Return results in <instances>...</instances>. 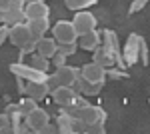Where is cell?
Returning <instances> with one entry per match:
<instances>
[{
  "label": "cell",
  "mask_w": 150,
  "mask_h": 134,
  "mask_svg": "<svg viewBox=\"0 0 150 134\" xmlns=\"http://www.w3.org/2000/svg\"><path fill=\"white\" fill-rule=\"evenodd\" d=\"M30 40H34V38H32L30 28H28L26 22H18V24L8 26V42H10L14 48H22V46L28 44Z\"/></svg>",
  "instance_id": "cell-4"
},
{
  "label": "cell",
  "mask_w": 150,
  "mask_h": 134,
  "mask_svg": "<svg viewBox=\"0 0 150 134\" xmlns=\"http://www.w3.org/2000/svg\"><path fill=\"white\" fill-rule=\"evenodd\" d=\"M150 0H132L130 2V8H128V14H136V12L144 10V6L148 4Z\"/></svg>",
  "instance_id": "cell-29"
},
{
  "label": "cell",
  "mask_w": 150,
  "mask_h": 134,
  "mask_svg": "<svg viewBox=\"0 0 150 134\" xmlns=\"http://www.w3.org/2000/svg\"><path fill=\"white\" fill-rule=\"evenodd\" d=\"M72 24L78 34H84L88 30H94L98 26V20L90 10H76V14L72 16Z\"/></svg>",
  "instance_id": "cell-6"
},
{
  "label": "cell",
  "mask_w": 150,
  "mask_h": 134,
  "mask_svg": "<svg viewBox=\"0 0 150 134\" xmlns=\"http://www.w3.org/2000/svg\"><path fill=\"white\" fill-rule=\"evenodd\" d=\"M0 134H12V120L6 112H0Z\"/></svg>",
  "instance_id": "cell-23"
},
{
  "label": "cell",
  "mask_w": 150,
  "mask_h": 134,
  "mask_svg": "<svg viewBox=\"0 0 150 134\" xmlns=\"http://www.w3.org/2000/svg\"><path fill=\"white\" fill-rule=\"evenodd\" d=\"M36 52V40H30L28 44H24L22 48H18V54H20V58H18V62H22L26 56H30V54H34Z\"/></svg>",
  "instance_id": "cell-25"
},
{
  "label": "cell",
  "mask_w": 150,
  "mask_h": 134,
  "mask_svg": "<svg viewBox=\"0 0 150 134\" xmlns=\"http://www.w3.org/2000/svg\"><path fill=\"white\" fill-rule=\"evenodd\" d=\"M18 22H26L24 8H8V10H4V24L6 26H12V24H18Z\"/></svg>",
  "instance_id": "cell-19"
},
{
  "label": "cell",
  "mask_w": 150,
  "mask_h": 134,
  "mask_svg": "<svg viewBox=\"0 0 150 134\" xmlns=\"http://www.w3.org/2000/svg\"><path fill=\"white\" fill-rule=\"evenodd\" d=\"M80 76H84L88 82H100V84H104L106 82V68L100 66L98 62L90 60V62H86V64L80 66Z\"/></svg>",
  "instance_id": "cell-11"
},
{
  "label": "cell",
  "mask_w": 150,
  "mask_h": 134,
  "mask_svg": "<svg viewBox=\"0 0 150 134\" xmlns=\"http://www.w3.org/2000/svg\"><path fill=\"white\" fill-rule=\"evenodd\" d=\"M118 54H120V52H118ZM92 60H94V62H98V64L104 66V68L116 66V54H114V52H110L108 48H104L102 44L92 52Z\"/></svg>",
  "instance_id": "cell-16"
},
{
  "label": "cell",
  "mask_w": 150,
  "mask_h": 134,
  "mask_svg": "<svg viewBox=\"0 0 150 134\" xmlns=\"http://www.w3.org/2000/svg\"><path fill=\"white\" fill-rule=\"evenodd\" d=\"M66 60H68V58H66L64 54L56 52V54H54L52 58H50V66H54V68H58V66H64V64H66Z\"/></svg>",
  "instance_id": "cell-30"
},
{
  "label": "cell",
  "mask_w": 150,
  "mask_h": 134,
  "mask_svg": "<svg viewBox=\"0 0 150 134\" xmlns=\"http://www.w3.org/2000/svg\"><path fill=\"white\" fill-rule=\"evenodd\" d=\"M76 44H78V48L86 50V52H94L98 46L102 44L100 30H96V28H94V30H88V32H84V34H78Z\"/></svg>",
  "instance_id": "cell-12"
},
{
  "label": "cell",
  "mask_w": 150,
  "mask_h": 134,
  "mask_svg": "<svg viewBox=\"0 0 150 134\" xmlns=\"http://www.w3.org/2000/svg\"><path fill=\"white\" fill-rule=\"evenodd\" d=\"M26 24H28V28H30L32 38H34V40H38V38L46 36L48 30H50V16H42V18H30V20H26Z\"/></svg>",
  "instance_id": "cell-14"
},
{
  "label": "cell",
  "mask_w": 150,
  "mask_h": 134,
  "mask_svg": "<svg viewBox=\"0 0 150 134\" xmlns=\"http://www.w3.org/2000/svg\"><path fill=\"white\" fill-rule=\"evenodd\" d=\"M138 62H142L144 66H148V46H146V40H144V38L140 40V54H138Z\"/></svg>",
  "instance_id": "cell-28"
},
{
  "label": "cell",
  "mask_w": 150,
  "mask_h": 134,
  "mask_svg": "<svg viewBox=\"0 0 150 134\" xmlns=\"http://www.w3.org/2000/svg\"><path fill=\"white\" fill-rule=\"evenodd\" d=\"M82 132L84 134H104L106 128H104V122H92V124H84Z\"/></svg>",
  "instance_id": "cell-24"
},
{
  "label": "cell",
  "mask_w": 150,
  "mask_h": 134,
  "mask_svg": "<svg viewBox=\"0 0 150 134\" xmlns=\"http://www.w3.org/2000/svg\"><path fill=\"white\" fill-rule=\"evenodd\" d=\"M94 4H98V0H64V6L68 10L76 12V10H86Z\"/></svg>",
  "instance_id": "cell-21"
},
{
  "label": "cell",
  "mask_w": 150,
  "mask_h": 134,
  "mask_svg": "<svg viewBox=\"0 0 150 134\" xmlns=\"http://www.w3.org/2000/svg\"><path fill=\"white\" fill-rule=\"evenodd\" d=\"M56 128L60 134H74V132H82L84 124L78 122L76 118H72L70 114H66L60 108V112H58V116H56Z\"/></svg>",
  "instance_id": "cell-8"
},
{
  "label": "cell",
  "mask_w": 150,
  "mask_h": 134,
  "mask_svg": "<svg viewBox=\"0 0 150 134\" xmlns=\"http://www.w3.org/2000/svg\"><path fill=\"white\" fill-rule=\"evenodd\" d=\"M50 32H52V38L56 40L58 44L76 42V38H78V32L74 30L72 20H58L56 24H52V26H50Z\"/></svg>",
  "instance_id": "cell-2"
},
{
  "label": "cell",
  "mask_w": 150,
  "mask_h": 134,
  "mask_svg": "<svg viewBox=\"0 0 150 134\" xmlns=\"http://www.w3.org/2000/svg\"><path fill=\"white\" fill-rule=\"evenodd\" d=\"M8 70L14 74V78H22L24 82H28V80H46L44 72H38L36 68H32L26 62H12L8 66Z\"/></svg>",
  "instance_id": "cell-5"
},
{
  "label": "cell",
  "mask_w": 150,
  "mask_h": 134,
  "mask_svg": "<svg viewBox=\"0 0 150 134\" xmlns=\"http://www.w3.org/2000/svg\"><path fill=\"white\" fill-rule=\"evenodd\" d=\"M24 122L28 124L30 132L42 134L44 126L50 122V114H48L46 108H42V106H36V108H32V110H30L28 114H26V116H24Z\"/></svg>",
  "instance_id": "cell-3"
},
{
  "label": "cell",
  "mask_w": 150,
  "mask_h": 134,
  "mask_svg": "<svg viewBox=\"0 0 150 134\" xmlns=\"http://www.w3.org/2000/svg\"><path fill=\"white\" fill-rule=\"evenodd\" d=\"M24 14H26V20H30V18L50 16V6H48V2L34 0V2H30V4H26V6H24Z\"/></svg>",
  "instance_id": "cell-15"
},
{
  "label": "cell",
  "mask_w": 150,
  "mask_h": 134,
  "mask_svg": "<svg viewBox=\"0 0 150 134\" xmlns=\"http://www.w3.org/2000/svg\"><path fill=\"white\" fill-rule=\"evenodd\" d=\"M54 78H56L58 86H72L76 78L80 76V68L76 66H70V64H64V66H58L54 68Z\"/></svg>",
  "instance_id": "cell-10"
},
{
  "label": "cell",
  "mask_w": 150,
  "mask_h": 134,
  "mask_svg": "<svg viewBox=\"0 0 150 134\" xmlns=\"http://www.w3.org/2000/svg\"><path fill=\"white\" fill-rule=\"evenodd\" d=\"M76 50H78V44L76 42H68V44H58V52L60 54H64L66 58L76 54Z\"/></svg>",
  "instance_id": "cell-27"
},
{
  "label": "cell",
  "mask_w": 150,
  "mask_h": 134,
  "mask_svg": "<svg viewBox=\"0 0 150 134\" xmlns=\"http://www.w3.org/2000/svg\"><path fill=\"white\" fill-rule=\"evenodd\" d=\"M10 4H12V0H0V8H2V10H8Z\"/></svg>",
  "instance_id": "cell-33"
},
{
  "label": "cell",
  "mask_w": 150,
  "mask_h": 134,
  "mask_svg": "<svg viewBox=\"0 0 150 134\" xmlns=\"http://www.w3.org/2000/svg\"><path fill=\"white\" fill-rule=\"evenodd\" d=\"M106 78H112V80H124L128 78V72L126 70H120V68H106Z\"/></svg>",
  "instance_id": "cell-26"
},
{
  "label": "cell",
  "mask_w": 150,
  "mask_h": 134,
  "mask_svg": "<svg viewBox=\"0 0 150 134\" xmlns=\"http://www.w3.org/2000/svg\"><path fill=\"white\" fill-rule=\"evenodd\" d=\"M26 4H24V0H12V4H10V8H24Z\"/></svg>",
  "instance_id": "cell-32"
},
{
  "label": "cell",
  "mask_w": 150,
  "mask_h": 134,
  "mask_svg": "<svg viewBox=\"0 0 150 134\" xmlns=\"http://www.w3.org/2000/svg\"><path fill=\"white\" fill-rule=\"evenodd\" d=\"M104 84H100V82H88V80L84 78V76H78L76 78V82L72 84V88L76 90L78 94H82V96H86V98H90V96H96L100 90H102Z\"/></svg>",
  "instance_id": "cell-13"
},
{
  "label": "cell",
  "mask_w": 150,
  "mask_h": 134,
  "mask_svg": "<svg viewBox=\"0 0 150 134\" xmlns=\"http://www.w3.org/2000/svg\"><path fill=\"white\" fill-rule=\"evenodd\" d=\"M30 2H34V0H24V4H30Z\"/></svg>",
  "instance_id": "cell-35"
},
{
  "label": "cell",
  "mask_w": 150,
  "mask_h": 134,
  "mask_svg": "<svg viewBox=\"0 0 150 134\" xmlns=\"http://www.w3.org/2000/svg\"><path fill=\"white\" fill-rule=\"evenodd\" d=\"M0 24H4V10L0 8Z\"/></svg>",
  "instance_id": "cell-34"
},
{
  "label": "cell",
  "mask_w": 150,
  "mask_h": 134,
  "mask_svg": "<svg viewBox=\"0 0 150 134\" xmlns=\"http://www.w3.org/2000/svg\"><path fill=\"white\" fill-rule=\"evenodd\" d=\"M50 96H52V102L56 104V106H70V104H74L76 98L80 96L76 90L72 88V86H58V88L50 90Z\"/></svg>",
  "instance_id": "cell-7"
},
{
  "label": "cell",
  "mask_w": 150,
  "mask_h": 134,
  "mask_svg": "<svg viewBox=\"0 0 150 134\" xmlns=\"http://www.w3.org/2000/svg\"><path fill=\"white\" fill-rule=\"evenodd\" d=\"M28 64L32 68H36L38 72H44V74H48V68H50V58H46V56H40L38 52H34V54L28 56Z\"/></svg>",
  "instance_id": "cell-20"
},
{
  "label": "cell",
  "mask_w": 150,
  "mask_h": 134,
  "mask_svg": "<svg viewBox=\"0 0 150 134\" xmlns=\"http://www.w3.org/2000/svg\"><path fill=\"white\" fill-rule=\"evenodd\" d=\"M36 106H38V102L32 100V98H30V96H26V94H24L22 98L18 100V110H20V114H22V116H26V114L32 110V108H36Z\"/></svg>",
  "instance_id": "cell-22"
},
{
  "label": "cell",
  "mask_w": 150,
  "mask_h": 134,
  "mask_svg": "<svg viewBox=\"0 0 150 134\" xmlns=\"http://www.w3.org/2000/svg\"><path fill=\"white\" fill-rule=\"evenodd\" d=\"M36 52L40 56H46V58H52V56L58 52V42L52 38V36H42L36 40Z\"/></svg>",
  "instance_id": "cell-17"
},
{
  "label": "cell",
  "mask_w": 150,
  "mask_h": 134,
  "mask_svg": "<svg viewBox=\"0 0 150 134\" xmlns=\"http://www.w3.org/2000/svg\"><path fill=\"white\" fill-rule=\"evenodd\" d=\"M8 40V26L6 24H0V46Z\"/></svg>",
  "instance_id": "cell-31"
},
{
  "label": "cell",
  "mask_w": 150,
  "mask_h": 134,
  "mask_svg": "<svg viewBox=\"0 0 150 134\" xmlns=\"http://www.w3.org/2000/svg\"><path fill=\"white\" fill-rule=\"evenodd\" d=\"M100 38H102V46L104 48H108V50L114 52V54L120 52V40H118V34H116L114 30L102 28V30H100Z\"/></svg>",
  "instance_id": "cell-18"
},
{
  "label": "cell",
  "mask_w": 150,
  "mask_h": 134,
  "mask_svg": "<svg viewBox=\"0 0 150 134\" xmlns=\"http://www.w3.org/2000/svg\"><path fill=\"white\" fill-rule=\"evenodd\" d=\"M140 40H142V36L136 32L128 34L126 42L124 46H120V54H122V60H124V64L126 68L134 66V64H138V54H140Z\"/></svg>",
  "instance_id": "cell-1"
},
{
  "label": "cell",
  "mask_w": 150,
  "mask_h": 134,
  "mask_svg": "<svg viewBox=\"0 0 150 134\" xmlns=\"http://www.w3.org/2000/svg\"><path fill=\"white\" fill-rule=\"evenodd\" d=\"M42 2H48V0H42Z\"/></svg>",
  "instance_id": "cell-36"
},
{
  "label": "cell",
  "mask_w": 150,
  "mask_h": 134,
  "mask_svg": "<svg viewBox=\"0 0 150 134\" xmlns=\"http://www.w3.org/2000/svg\"><path fill=\"white\" fill-rule=\"evenodd\" d=\"M24 94L36 102H42L44 98L50 96V88H48L46 80H28L24 84Z\"/></svg>",
  "instance_id": "cell-9"
}]
</instances>
